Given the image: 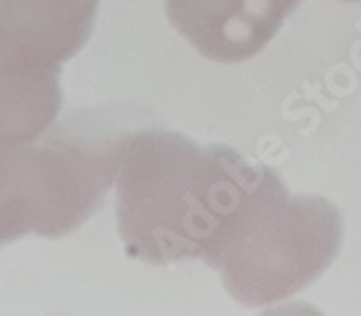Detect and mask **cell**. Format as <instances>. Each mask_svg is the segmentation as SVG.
<instances>
[{
	"mask_svg": "<svg viewBox=\"0 0 361 316\" xmlns=\"http://www.w3.org/2000/svg\"><path fill=\"white\" fill-rule=\"evenodd\" d=\"M301 0H167L173 26L204 56L236 63L257 54Z\"/></svg>",
	"mask_w": 361,
	"mask_h": 316,
	"instance_id": "277c9868",
	"label": "cell"
},
{
	"mask_svg": "<svg viewBox=\"0 0 361 316\" xmlns=\"http://www.w3.org/2000/svg\"><path fill=\"white\" fill-rule=\"evenodd\" d=\"M59 109L56 63L0 44V147L39 139Z\"/></svg>",
	"mask_w": 361,
	"mask_h": 316,
	"instance_id": "8992f818",
	"label": "cell"
},
{
	"mask_svg": "<svg viewBox=\"0 0 361 316\" xmlns=\"http://www.w3.org/2000/svg\"><path fill=\"white\" fill-rule=\"evenodd\" d=\"M117 156L119 145L72 139L0 147V243L76 230L104 202Z\"/></svg>",
	"mask_w": 361,
	"mask_h": 316,
	"instance_id": "3957f363",
	"label": "cell"
},
{
	"mask_svg": "<svg viewBox=\"0 0 361 316\" xmlns=\"http://www.w3.org/2000/svg\"><path fill=\"white\" fill-rule=\"evenodd\" d=\"M97 0H0V44L61 66L89 40Z\"/></svg>",
	"mask_w": 361,
	"mask_h": 316,
	"instance_id": "5b68a950",
	"label": "cell"
},
{
	"mask_svg": "<svg viewBox=\"0 0 361 316\" xmlns=\"http://www.w3.org/2000/svg\"><path fill=\"white\" fill-rule=\"evenodd\" d=\"M340 245V212L326 200L290 195L264 167L204 260L236 301L267 305L310 286L329 269Z\"/></svg>",
	"mask_w": 361,
	"mask_h": 316,
	"instance_id": "7a4b0ae2",
	"label": "cell"
},
{
	"mask_svg": "<svg viewBox=\"0 0 361 316\" xmlns=\"http://www.w3.org/2000/svg\"><path fill=\"white\" fill-rule=\"evenodd\" d=\"M229 147L171 133H139L119 145V232L130 256L154 265L204 258L262 174Z\"/></svg>",
	"mask_w": 361,
	"mask_h": 316,
	"instance_id": "6da1fadb",
	"label": "cell"
}]
</instances>
